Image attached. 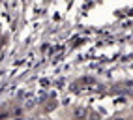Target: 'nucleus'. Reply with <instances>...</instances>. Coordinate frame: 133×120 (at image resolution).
Instances as JSON below:
<instances>
[{
  "label": "nucleus",
  "instance_id": "nucleus-1",
  "mask_svg": "<svg viewBox=\"0 0 133 120\" xmlns=\"http://www.w3.org/2000/svg\"><path fill=\"white\" fill-rule=\"evenodd\" d=\"M75 116L83 120V118L86 116V109H84V107H79V109H75Z\"/></svg>",
  "mask_w": 133,
  "mask_h": 120
},
{
  "label": "nucleus",
  "instance_id": "nucleus-2",
  "mask_svg": "<svg viewBox=\"0 0 133 120\" xmlns=\"http://www.w3.org/2000/svg\"><path fill=\"white\" fill-rule=\"evenodd\" d=\"M114 120H126V118H114Z\"/></svg>",
  "mask_w": 133,
  "mask_h": 120
}]
</instances>
